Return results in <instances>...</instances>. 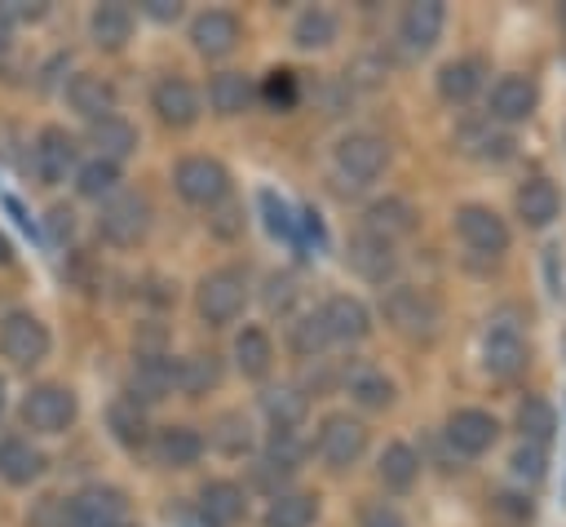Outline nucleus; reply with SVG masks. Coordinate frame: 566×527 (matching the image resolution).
<instances>
[{
	"label": "nucleus",
	"instance_id": "obj_1",
	"mask_svg": "<svg viewBox=\"0 0 566 527\" xmlns=\"http://www.w3.org/2000/svg\"><path fill=\"white\" fill-rule=\"evenodd\" d=\"M380 314L407 341H433V332H438V301L424 288H411V283H394L380 297Z\"/></svg>",
	"mask_w": 566,
	"mask_h": 527
},
{
	"label": "nucleus",
	"instance_id": "obj_2",
	"mask_svg": "<svg viewBox=\"0 0 566 527\" xmlns=\"http://www.w3.org/2000/svg\"><path fill=\"white\" fill-rule=\"evenodd\" d=\"M195 306H199V319H203L208 328L234 323V319L243 314V306H248V270H243V266H221V270L203 275Z\"/></svg>",
	"mask_w": 566,
	"mask_h": 527
},
{
	"label": "nucleus",
	"instance_id": "obj_3",
	"mask_svg": "<svg viewBox=\"0 0 566 527\" xmlns=\"http://www.w3.org/2000/svg\"><path fill=\"white\" fill-rule=\"evenodd\" d=\"M75 416H80V399L71 385L44 381V385H31L22 399V425L35 434H62L75 425Z\"/></svg>",
	"mask_w": 566,
	"mask_h": 527
},
{
	"label": "nucleus",
	"instance_id": "obj_4",
	"mask_svg": "<svg viewBox=\"0 0 566 527\" xmlns=\"http://www.w3.org/2000/svg\"><path fill=\"white\" fill-rule=\"evenodd\" d=\"M97 230H102V239L115 244V248L142 244L146 230H150V199L137 195V190L111 195V199L102 204V213H97Z\"/></svg>",
	"mask_w": 566,
	"mask_h": 527
},
{
	"label": "nucleus",
	"instance_id": "obj_5",
	"mask_svg": "<svg viewBox=\"0 0 566 527\" xmlns=\"http://www.w3.org/2000/svg\"><path fill=\"white\" fill-rule=\"evenodd\" d=\"M172 186L186 204H199V208H217L230 190V173L221 159H208V155H186L177 168H172Z\"/></svg>",
	"mask_w": 566,
	"mask_h": 527
},
{
	"label": "nucleus",
	"instance_id": "obj_6",
	"mask_svg": "<svg viewBox=\"0 0 566 527\" xmlns=\"http://www.w3.org/2000/svg\"><path fill=\"white\" fill-rule=\"evenodd\" d=\"M49 345H53V337H49V328H44L31 310H9V314L0 319V354H4L9 363L35 368V363L49 354Z\"/></svg>",
	"mask_w": 566,
	"mask_h": 527
},
{
	"label": "nucleus",
	"instance_id": "obj_7",
	"mask_svg": "<svg viewBox=\"0 0 566 527\" xmlns=\"http://www.w3.org/2000/svg\"><path fill=\"white\" fill-rule=\"evenodd\" d=\"M363 452H367V425L358 416H349V412L323 416V425H318V456L332 469H349Z\"/></svg>",
	"mask_w": 566,
	"mask_h": 527
},
{
	"label": "nucleus",
	"instance_id": "obj_8",
	"mask_svg": "<svg viewBox=\"0 0 566 527\" xmlns=\"http://www.w3.org/2000/svg\"><path fill=\"white\" fill-rule=\"evenodd\" d=\"M385 164H389V146H385V137H376V133H349V137L336 142V168H340V177H349L354 186L376 182V177L385 173Z\"/></svg>",
	"mask_w": 566,
	"mask_h": 527
},
{
	"label": "nucleus",
	"instance_id": "obj_9",
	"mask_svg": "<svg viewBox=\"0 0 566 527\" xmlns=\"http://www.w3.org/2000/svg\"><path fill=\"white\" fill-rule=\"evenodd\" d=\"M455 230H460V239H464L473 252H482V257L509 252V226H504V217H500L495 208H486V204H464V208L455 213Z\"/></svg>",
	"mask_w": 566,
	"mask_h": 527
},
{
	"label": "nucleus",
	"instance_id": "obj_10",
	"mask_svg": "<svg viewBox=\"0 0 566 527\" xmlns=\"http://www.w3.org/2000/svg\"><path fill=\"white\" fill-rule=\"evenodd\" d=\"M62 527H124V496L115 487H84L66 500Z\"/></svg>",
	"mask_w": 566,
	"mask_h": 527
},
{
	"label": "nucleus",
	"instance_id": "obj_11",
	"mask_svg": "<svg viewBox=\"0 0 566 527\" xmlns=\"http://www.w3.org/2000/svg\"><path fill=\"white\" fill-rule=\"evenodd\" d=\"M526 363H531V350H526V337H522L517 328L495 323V328L482 337V368H486L491 376L513 381V376L526 372Z\"/></svg>",
	"mask_w": 566,
	"mask_h": 527
},
{
	"label": "nucleus",
	"instance_id": "obj_12",
	"mask_svg": "<svg viewBox=\"0 0 566 527\" xmlns=\"http://www.w3.org/2000/svg\"><path fill=\"white\" fill-rule=\"evenodd\" d=\"M31 164H35V177H40L44 186L66 182V173L75 168V137H71L66 128H57V124L40 128V137H35V146H31Z\"/></svg>",
	"mask_w": 566,
	"mask_h": 527
},
{
	"label": "nucleus",
	"instance_id": "obj_13",
	"mask_svg": "<svg viewBox=\"0 0 566 527\" xmlns=\"http://www.w3.org/2000/svg\"><path fill=\"white\" fill-rule=\"evenodd\" d=\"M150 106L155 115L168 124V128H190L199 120V93L190 80L181 75H164L155 89H150Z\"/></svg>",
	"mask_w": 566,
	"mask_h": 527
},
{
	"label": "nucleus",
	"instance_id": "obj_14",
	"mask_svg": "<svg viewBox=\"0 0 566 527\" xmlns=\"http://www.w3.org/2000/svg\"><path fill=\"white\" fill-rule=\"evenodd\" d=\"M495 434H500V425H495V416L482 412V407H455V412L447 416V443H451L455 452H464V456H482V452L495 443Z\"/></svg>",
	"mask_w": 566,
	"mask_h": 527
},
{
	"label": "nucleus",
	"instance_id": "obj_15",
	"mask_svg": "<svg viewBox=\"0 0 566 527\" xmlns=\"http://www.w3.org/2000/svg\"><path fill=\"white\" fill-rule=\"evenodd\" d=\"M349 266H354V275H363L367 283H389L394 279V270H398V252H394V244L389 239H380V235H354L349 239Z\"/></svg>",
	"mask_w": 566,
	"mask_h": 527
},
{
	"label": "nucleus",
	"instance_id": "obj_16",
	"mask_svg": "<svg viewBox=\"0 0 566 527\" xmlns=\"http://www.w3.org/2000/svg\"><path fill=\"white\" fill-rule=\"evenodd\" d=\"M318 319L327 328V341H363L371 332V310L358 297H349V292L327 297V306L318 310Z\"/></svg>",
	"mask_w": 566,
	"mask_h": 527
},
{
	"label": "nucleus",
	"instance_id": "obj_17",
	"mask_svg": "<svg viewBox=\"0 0 566 527\" xmlns=\"http://www.w3.org/2000/svg\"><path fill=\"white\" fill-rule=\"evenodd\" d=\"M177 390V363L168 354H142L137 368H133V381H128V399L133 403H159Z\"/></svg>",
	"mask_w": 566,
	"mask_h": 527
},
{
	"label": "nucleus",
	"instance_id": "obj_18",
	"mask_svg": "<svg viewBox=\"0 0 566 527\" xmlns=\"http://www.w3.org/2000/svg\"><path fill=\"white\" fill-rule=\"evenodd\" d=\"M66 102H71V111H75L80 120L97 124V120L115 115V84L102 80V75H93V71H80V75H71V84H66Z\"/></svg>",
	"mask_w": 566,
	"mask_h": 527
},
{
	"label": "nucleus",
	"instance_id": "obj_19",
	"mask_svg": "<svg viewBox=\"0 0 566 527\" xmlns=\"http://www.w3.org/2000/svg\"><path fill=\"white\" fill-rule=\"evenodd\" d=\"M535 102H539L535 84H531L526 75H517V71H509V75H500V80L491 84V115L504 120V124L531 120V115H535Z\"/></svg>",
	"mask_w": 566,
	"mask_h": 527
},
{
	"label": "nucleus",
	"instance_id": "obj_20",
	"mask_svg": "<svg viewBox=\"0 0 566 527\" xmlns=\"http://www.w3.org/2000/svg\"><path fill=\"white\" fill-rule=\"evenodd\" d=\"M190 44H195L203 58H226V53L239 44V18L226 13V9H203V13L190 22Z\"/></svg>",
	"mask_w": 566,
	"mask_h": 527
},
{
	"label": "nucleus",
	"instance_id": "obj_21",
	"mask_svg": "<svg viewBox=\"0 0 566 527\" xmlns=\"http://www.w3.org/2000/svg\"><path fill=\"white\" fill-rule=\"evenodd\" d=\"M199 514L208 527H234L243 514H248V496L239 483L230 478H212L199 487Z\"/></svg>",
	"mask_w": 566,
	"mask_h": 527
},
{
	"label": "nucleus",
	"instance_id": "obj_22",
	"mask_svg": "<svg viewBox=\"0 0 566 527\" xmlns=\"http://www.w3.org/2000/svg\"><path fill=\"white\" fill-rule=\"evenodd\" d=\"M442 22H447V9L442 0H416L402 9V22H398V35L407 40V49L416 53H429L442 35Z\"/></svg>",
	"mask_w": 566,
	"mask_h": 527
},
{
	"label": "nucleus",
	"instance_id": "obj_23",
	"mask_svg": "<svg viewBox=\"0 0 566 527\" xmlns=\"http://www.w3.org/2000/svg\"><path fill=\"white\" fill-rule=\"evenodd\" d=\"M261 412H265V421L274 425V434H296L301 421L310 416V399H305L296 385H270V390L261 394Z\"/></svg>",
	"mask_w": 566,
	"mask_h": 527
},
{
	"label": "nucleus",
	"instance_id": "obj_24",
	"mask_svg": "<svg viewBox=\"0 0 566 527\" xmlns=\"http://www.w3.org/2000/svg\"><path fill=\"white\" fill-rule=\"evenodd\" d=\"M557 213H562V195L548 177H526L517 186V217L526 226H548V221H557Z\"/></svg>",
	"mask_w": 566,
	"mask_h": 527
},
{
	"label": "nucleus",
	"instance_id": "obj_25",
	"mask_svg": "<svg viewBox=\"0 0 566 527\" xmlns=\"http://www.w3.org/2000/svg\"><path fill=\"white\" fill-rule=\"evenodd\" d=\"M203 456V434L190 430V425H164L159 438H155V461L168 465V469H186Z\"/></svg>",
	"mask_w": 566,
	"mask_h": 527
},
{
	"label": "nucleus",
	"instance_id": "obj_26",
	"mask_svg": "<svg viewBox=\"0 0 566 527\" xmlns=\"http://www.w3.org/2000/svg\"><path fill=\"white\" fill-rule=\"evenodd\" d=\"M252 97H256V89H252V80L243 71H217L208 80V106L217 115H243L252 106Z\"/></svg>",
	"mask_w": 566,
	"mask_h": 527
},
{
	"label": "nucleus",
	"instance_id": "obj_27",
	"mask_svg": "<svg viewBox=\"0 0 566 527\" xmlns=\"http://www.w3.org/2000/svg\"><path fill=\"white\" fill-rule=\"evenodd\" d=\"M363 221H367V235H380V239H389V244H394L398 235H411V226H416V213H411V204H407V199H398V195H385V199L367 204Z\"/></svg>",
	"mask_w": 566,
	"mask_h": 527
},
{
	"label": "nucleus",
	"instance_id": "obj_28",
	"mask_svg": "<svg viewBox=\"0 0 566 527\" xmlns=\"http://www.w3.org/2000/svg\"><path fill=\"white\" fill-rule=\"evenodd\" d=\"M44 474V452L31 447L27 438H4L0 443V478L13 487H27Z\"/></svg>",
	"mask_w": 566,
	"mask_h": 527
},
{
	"label": "nucleus",
	"instance_id": "obj_29",
	"mask_svg": "<svg viewBox=\"0 0 566 527\" xmlns=\"http://www.w3.org/2000/svg\"><path fill=\"white\" fill-rule=\"evenodd\" d=\"M88 142L97 146V159L119 164V159H128L137 151V128L128 120H119V115H106V120L88 124Z\"/></svg>",
	"mask_w": 566,
	"mask_h": 527
},
{
	"label": "nucleus",
	"instance_id": "obj_30",
	"mask_svg": "<svg viewBox=\"0 0 566 527\" xmlns=\"http://www.w3.org/2000/svg\"><path fill=\"white\" fill-rule=\"evenodd\" d=\"M88 35L97 49H124L133 35V13L128 4H97L88 13Z\"/></svg>",
	"mask_w": 566,
	"mask_h": 527
},
{
	"label": "nucleus",
	"instance_id": "obj_31",
	"mask_svg": "<svg viewBox=\"0 0 566 527\" xmlns=\"http://www.w3.org/2000/svg\"><path fill=\"white\" fill-rule=\"evenodd\" d=\"M478 89H482V62L478 58H455V62H447L438 71V93L451 106H464Z\"/></svg>",
	"mask_w": 566,
	"mask_h": 527
},
{
	"label": "nucleus",
	"instance_id": "obj_32",
	"mask_svg": "<svg viewBox=\"0 0 566 527\" xmlns=\"http://www.w3.org/2000/svg\"><path fill=\"white\" fill-rule=\"evenodd\" d=\"M221 385V359L217 354H186V359H177V390L181 394H190V399H199V394H208V390H217Z\"/></svg>",
	"mask_w": 566,
	"mask_h": 527
},
{
	"label": "nucleus",
	"instance_id": "obj_33",
	"mask_svg": "<svg viewBox=\"0 0 566 527\" xmlns=\"http://www.w3.org/2000/svg\"><path fill=\"white\" fill-rule=\"evenodd\" d=\"M234 363H239V372L252 376V381H261V376L270 372V363H274V345H270L265 328H243V332L234 337Z\"/></svg>",
	"mask_w": 566,
	"mask_h": 527
},
{
	"label": "nucleus",
	"instance_id": "obj_34",
	"mask_svg": "<svg viewBox=\"0 0 566 527\" xmlns=\"http://www.w3.org/2000/svg\"><path fill=\"white\" fill-rule=\"evenodd\" d=\"M106 425H111L115 443H124V447H142V443L150 438L146 407H142V403H133V399H115V403H111V412H106Z\"/></svg>",
	"mask_w": 566,
	"mask_h": 527
},
{
	"label": "nucleus",
	"instance_id": "obj_35",
	"mask_svg": "<svg viewBox=\"0 0 566 527\" xmlns=\"http://www.w3.org/2000/svg\"><path fill=\"white\" fill-rule=\"evenodd\" d=\"M376 474H380V483H385L389 492H407V487L420 478V456H416V447H407V443H389V447L380 452Z\"/></svg>",
	"mask_w": 566,
	"mask_h": 527
},
{
	"label": "nucleus",
	"instance_id": "obj_36",
	"mask_svg": "<svg viewBox=\"0 0 566 527\" xmlns=\"http://www.w3.org/2000/svg\"><path fill=\"white\" fill-rule=\"evenodd\" d=\"M318 518V496L310 492H279L265 509V527H310Z\"/></svg>",
	"mask_w": 566,
	"mask_h": 527
},
{
	"label": "nucleus",
	"instance_id": "obj_37",
	"mask_svg": "<svg viewBox=\"0 0 566 527\" xmlns=\"http://www.w3.org/2000/svg\"><path fill=\"white\" fill-rule=\"evenodd\" d=\"M517 430H522V443H548L553 434H557V412H553V403L548 399H539V394H526L522 403H517Z\"/></svg>",
	"mask_w": 566,
	"mask_h": 527
},
{
	"label": "nucleus",
	"instance_id": "obj_38",
	"mask_svg": "<svg viewBox=\"0 0 566 527\" xmlns=\"http://www.w3.org/2000/svg\"><path fill=\"white\" fill-rule=\"evenodd\" d=\"M349 394H354L358 407L385 412L394 403V381L385 372H376V368H358V372H349Z\"/></svg>",
	"mask_w": 566,
	"mask_h": 527
},
{
	"label": "nucleus",
	"instance_id": "obj_39",
	"mask_svg": "<svg viewBox=\"0 0 566 527\" xmlns=\"http://www.w3.org/2000/svg\"><path fill=\"white\" fill-rule=\"evenodd\" d=\"M208 438H212V447H217L221 456H243V452H252V425H248L243 412H221V416L212 421Z\"/></svg>",
	"mask_w": 566,
	"mask_h": 527
},
{
	"label": "nucleus",
	"instance_id": "obj_40",
	"mask_svg": "<svg viewBox=\"0 0 566 527\" xmlns=\"http://www.w3.org/2000/svg\"><path fill=\"white\" fill-rule=\"evenodd\" d=\"M115 186H119V164H111V159H97V155H93L88 164L75 168V190H80L84 199H111Z\"/></svg>",
	"mask_w": 566,
	"mask_h": 527
},
{
	"label": "nucleus",
	"instance_id": "obj_41",
	"mask_svg": "<svg viewBox=\"0 0 566 527\" xmlns=\"http://www.w3.org/2000/svg\"><path fill=\"white\" fill-rule=\"evenodd\" d=\"M296 49H327L336 40V13L332 9H305L292 27Z\"/></svg>",
	"mask_w": 566,
	"mask_h": 527
},
{
	"label": "nucleus",
	"instance_id": "obj_42",
	"mask_svg": "<svg viewBox=\"0 0 566 527\" xmlns=\"http://www.w3.org/2000/svg\"><path fill=\"white\" fill-rule=\"evenodd\" d=\"M287 341H292V350H296V354H305V359H318V350L327 345V328H323L318 310H314V314H301V319L292 323Z\"/></svg>",
	"mask_w": 566,
	"mask_h": 527
},
{
	"label": "nucleus",
	"instance_id": "obj_43",
	"mask_svg": "<svg viewBox=\"0 0 566 527\" xmlns=\"http://www.w3.org/2000/svg\"><path fill=\"white\" fill-rule=\"evenodd\" d=\"M301 461H305V443L296 434H274L261 465L265 469H279V474H292V469H301Z\"/></svg>",
	"mask_w": 566,
	"mask_h": 527
},
{
	"label": "nucleus",
	"instance_id": "obj_44",
	"mask_svg": "<svg viewBox=\"0 0 566 527\" xmlns=\"http://www.w3.org/2000/svg\"><path fill=\"white\" fill-rule=\"evenodd\" d=\"M509 465H513V474H517V478L539 483V478H544V469H548V456H544V447H539V443H522V447L509 456Z\"/></svg>",
	"mask_w": 566,
	"mask_h": 527
},
{
	"label": "nucleus",
	"instance_id": "obj_45",
	"mask_svg": "<svg viewBox=\"0 0 566 527\" xmlns=\"http://www.w3.org/2000/svg\"><path fill=\"white\" fill-rule=\"evenodd\" d=\"M261 208H265V226H270V235H283V239L296 235V217L287 213V204H283L274 190H261Z\"/></svg>",
	"mask_w": 566,
	"mask_h": 527
},
{
	"label": "nucleus",
	"instance_id": "obj_46",
	"mask_svg": "<svg viewBox=\"0 0 566 527\" xmlns=\"http://www.w3.org/2000/svg\"><path fill=\"white\" fill-rule=\"evenodd\" d=\"M265 102L279 106V111L296 106V80H292V71H274V75L265 80Z\"/></svg>",
	"mask_w": 566,
	"mask_h": 527
},
{
	"label": "nucleus",
	"instance_id": "obj_47",
	"mask_svg": "<svg viewBox=\"0 0 566 527\" xmlns=\"http://www.w3.org/2000/svg\"><path fill=\"white\" fill-rule=\"evenodd\" d=\"M292 301H296V283H292V275H270V279H265V306L279 310V314H287Z\"/></svg>",
	"mask_w": 566,
	"mask_h": 527
},
{
	"label": "nucleus",
	"instance_id": "obj_48",
	"mask_svg": "<svg viewBox=\"0 0 566 527\" xmlns=\"http://www.w3.org/2000/svg\"><path fill=\"white\" fill-rule=\"evenodd\" d=\"M71 235H75V213L62 208V204H53V208H49V239H53V244H66Z\"/></svg>",
	"mask_w": 566,
	"mask_h": 527
},
{
	"label": "nucleus",
	"instance_id": "obj_49",
	"mask_svg": "<svg viewBox=\"0 0 566 527\" xmlns=\"http://www.w3.org/2000/svg\"><path fill=\"white\" fill-rule=\"evenodd\" d=\"M358 527H407V518H402L394 505L380 500V505H367V509H363V523H358Z\"/></svg>",
	"mask_w": 566,
	"mask_h": 527
},
{
	"label": "nucleus",
	"instance_id": "obj_50",
	"mask_svg": "<svg viewBox=\"0 0 566 527\" xmlns=\"http://www.w3.org/2000/svg\"><path fill=\"white\" fill-rule=\"evenodd\" d=\"M239 213H243L239 204H226V199H221V208H217V217H212L217 235H234V230L243 226V217H239Z\"/></svg>",
	"mask_w": 566,
	"mask_h": 527
},
{
	"label": "nucleus",
	"instance_id": "obj_51",
	"mask_svg": "<svg viewBox=\"0 0 566 527\" xmlns=\"http://www.w3.org/2000/svg\"><path fill=\"white\" fill-rule=\"evenodd\" d=\"M142 9H146V18H155V22H172V18L181 13V4H177V0H146Z\"/></svg>",
	"mask_w": 566,
	"mask_h": 527
},
{
	"label": "nucleus",
	"instance_id": "obj_52",
	"mask_svg": "<svg viewBox=\"0 0 566 527\" xmlns=\"http://www.w3.org/2000/svg\"><path fill=\"white\" fill-rule=\"evenodd\" d=\"M4 13H9V22H18V18H44V4H27V0H13V4H4Z\"/></svg>",
	"mask_w": 566,
	"mask_h": 527
},
{
	"label": "nucleus",
	"instance_id": "obj_53",
	"mask_svg": "<svg viewBox=\"0 0 566 527\" xmlns=\"http://www.w3.org/2000/svg\"><path fill=\"white\" fill-rule=\"evenodd\" d=\"M9 35H13V22H9V13L0 4V49H9Z\"/></svg>",
	"mask_w": 566,
	"mask_h": 527
},
{
	"label": "nucleus",
	"instance_id": "obj_54",
	"mask_svg": "<svg viewBox=\"0 0 566 527\" xmlns=\"http://www.w3.org/2000/svg\"><path fill=\"white\" fill-rule=\"evenodd\" d=\"M9 261H13V244L0 235V266H9Z\"/></svg>",
	"mask_w": 566,
	"mask_h": 527
},
{
	"label": "nucleus",
	"instance_id": "obj_55",
	"mask_svg": "<svg viewBox=\"0 0 566 527\" xmlns=\"http://www.w3.org/2000/svg\"><path fill=\"white\" fill-rule=\"evenodd\" d=\"M557 22H562V31H566V4H557Z\"/></svg>",
	"mask_w": 566,
	"mask_h": 527
},
{
	"label": "nucleus",
	"instance_id": "obj_56",
	"mask_svg": "<svg viewBox=\"0 0 566 527\" xmlns=\"http://www.w3.org/2000/svg\"><path fill=\"white\" fill-rule=\"evenodd\" d=\"M0 412H4V381H0Z\"/></svg>",
	"mask_w": 566,
	"mask_h": 527
}]
</instances>
